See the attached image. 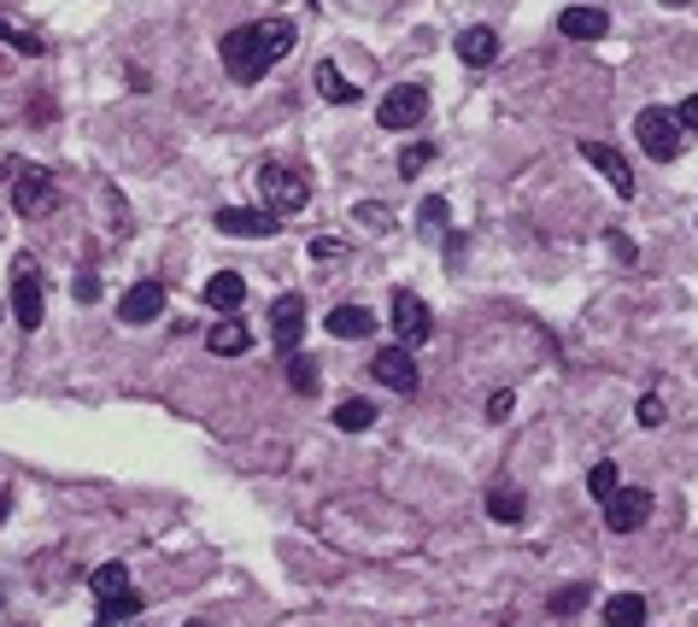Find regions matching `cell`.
Returning a JSON list of instances; mask_svg holds the SVG:
<instances>
[{"label":"cell","mask_w":698,"mask_h":627,"mask_svg":"<svg viewBox=\"0 0 698 627\" xmlns=\"http://www.w3.org/2000/svg\"><path fill=\"white\" fill-rule=\"evenodd\" d=\"M259 194H264V205H271L276 218H287V212H300V205L312 200V188H305L300 171H287V164H264V171H259Z\"/></svg>","instance_id":"7a4b0ae2"},{"label":"cell","mask_w":698,"mask_h":627,"mask_svg":"<svg viewBox=\"0 0 698 627\" xmlns=\"http://www.w3.org/2000/svg\"><path fill=\"white\" fill-rule=\"evenodd\" d=\"M12 36H18V30H12V24H7V18H0V41H12Z\"/></svg>","instance_id":"d590c367"},{"label":"cell","mask_w":698,"mask_h":627,"mask_svg":"<svg viewBox=\"0 0 698 627\" xmlns=\"http://www.w3.org/2000/svg\"><path fill=\"white\" fill-rule=\"evenodd\" d=\"M423 223L441 229V223H446V200H423Z\"/></svg>","instance_id":"e575fe53"},{"label":"cell","mask_w":698,"mask_h":627,"mask_svg":"<svg viewBox=\"0 0 698 627\" xmlns=\"http://www.w3.org/2000/svg\"><path fill=\"white\" fill-rule=\"evenodd\" d=\"M71 294H77L82 305H94V300H100V276H89V270H82V276L71 282Z\"/></svg>","instance_id":"1f68e13d"},{"label":"cell","mask_w":698,"mask_h":627,"mask_svg":"<svg viewBox=\"0 0 698 627\" xmlns=\"http://www.w3.org/2000/svg\"><path fill=\"white\" fill-rule=\"evenodd\" d=\"M605 627H646V598L640 593L605 598Z\"/></svg>","instance_id":"ac0fdd59"},{"label":"cell","mask_w":698,"mask_h":627,"mask_svg":"<svg viewBox=\"0 0 698 627\" xmlns=\"http://www.w3.org/2000/svg\"><path fill=\"white\" fill-rule=\"evenodd\" d=\"M669 7H681V0H669Z\"/></svg>","instance_id":"f35d334b"},{"label":"cell","mask_w":698,"mask_h":627,"mask_svg":"<svg viewBox=\"0 0 698 627\" xmlns=\"http://www.w3.org/2000/svg\"><path fill=\"white\" fill-rule=\"evenodd\" d=\"M487 416H493V423H505V416H510V393H493V400H487Z\"/></svg>","instance_id":"836d02e7"},{"label":"cell","mask_w":698,"mask_h":627,"mask_svg":"<svg viewBox=\"0 0 698 627\" xmlns=\"http://www.w3.org/2000/svg\"><path fill=\"white\" fill-rule=\"evenodd\" d=\"M294 18H264V24H241L223 36V71H230L235 82H259L264 71L276 65V59L294 53Z\"/></svg>","instance_id":"6da1fadb"},{"label":"cell","mask_w":698,"mask_h":627,"mask_svg":"<svg viewBox=\"0 0 698 627\" xmlns=\"http://www.w3.org/2000/svg\"><path fill=\"white\" fill-rule=\"evenodd\" d=\"M218 229L223 235H235V241H271L276 235V212H246V205H223L218 212Z\"/></svg>","instance_id":"9c48e42d"},{"label":"cell","mask_w":698,"mask_h":627,"mask_svg":"<svg viewBox=\"0 0 698 627\" xmlns=\"http://www.w3.org/2000/svg\"><path fill=\"white\" fill-rule=\"evenodd\" d=\"M300 334H305V300L300 294H282L271 305V341H276V352H294Z\"/></svg>","instance_id":"8fae6325"},{"label":"cell","mask_w":698,"mask_h":627,"mask_svg":"<svg viewBox=\"0 0 698 627\" xmlns=\"http://www.w3.org/2000/svg\"><path fill=\"white\" fill-rule=\"evenodd\" d=\"M317 94H328V100H335V107H353V100H358V89H353V82H346L335 65H328V59H323V65H317Z\"/></svg>","instance_id":"ffe728a7"},{"label":"cell","mask_w":698,"mask_h":627,"mask_svg":"<svg viewBox=\"0 0 698 627\" xmlns=\"http://www.w3.org/2000/svg\"><path fill=\"white\" fill-rule=\"evenodd\" d=\"M135 610H141V598H135L130 587L112 593V598H100V621H112V627H118V621H130Z\"/></svg>","instance_id":"cb8c5ba5"},{"label":"cell","mask_w":698,"mask_h":627,"mask_svg":"<svg viewBox=\"0 0 698 627\" xmlns=\"http://www.w3.org/2000/svg\"><path fill=\"white\" fill-rule=\"evenodd\" d=\"M353 218H358L364 229H376V235H387V229H394V212H387V205H370V200L358 205V212H353Z\"/></svg>","instance_id":"4316f807"},{"label":"cell","mask_w":698,"mask_h":627,"mask_svg":"<svg viewBox=\"0 0 698 627\" xmlns=\"http://www.w3.org/2000/svg\"><path fill=\"white\" fill-rule=\"evenodd\" d=\"M189 627H205V621H189Z\"/></svg>","instance_id":"74e56055"},{"label":"cell","mask_w":698,"mask_h":627,"mask_svg":"<svg viewBox=\"0 0 698 627\" xmlns=\"http://www.w3.org/2000/svg\"><path fill=\"white\" fill-rule=\"evenodd\" d=\"M394 328H399V346H423L428 334H435V317H428V305L411 294V287L394 294Z\"/></svg>","instance_id":"52a82bcc"},{"label":"cell","mask_w":698,"mask_h":627,"mask_svg":"<svg viewBox=\"0 0 698 627\" xmlns=\"http://www.w3.org/2000/svg\"><path fill=\"white\" fill-rule=\"evenodd\" d=\"M428 159H435V153H428L423 141H417V148H405V153H399V171H405V176H417V171H423Z\"/></svg>","instance_id":"f546056e"},{"label":"cell","mask_w":698,"mask_h":627,"mask_svg":"<svg viewBox=\"0 0 698 627\" xmlns=\"http://www.w3.org/2000/svg\"><path fill=\"white\" fill-rule=\"evenodd\" d=\"M487 516L493 522H523V493L517 487H493L487 493Z\"/></svg>","instance_id":"7402d4cb"},{"label":"cell","mask_w":698,"mask_h":627,"mask_svg":"<svg viewBox=\"0 0 698 627\" xmlns=\"http://www.w3.org/2000/svg\"><path fill=\"white\" fill-rule=\"evenodd\" d=\"M241 300H246V282L235 276V270H218V276L205 282V305L223 311V317H230V311H241Z\"/></svg>","instance_id":"9a60e30c"},{"label":"cell","mask_w":698,"mask_h":627,"mask_svg":"<svg viewBox=\"0 0 698 627\" xmlns=\"http://www.w3.org/2000/svg\"><path fill=\"white\" fill-rule=\"evenodd\" d=\"M458 59H464V65H493V59H499V36H493L487 24H476V30H464L458 36Z\"/></svg>","instance_id":"e0dca14e"},{"label":"cell","mask_w":698,"mask_h":627,"mask_svg":"<svg viewBox=\"0 0 698 627\" xmlns=\"http://www.w3.org/2000/svg\"><path fill=\"white\" fill-rule=\"evenodd\" d=\"M581 159H587L593 171H599V176H605L623 200H634V171H628V159L616 153V148H605V141H581Z\"/></svg>","instance_id":"30bf717a"},{"label":"cell","mask_w":698,"mask_h":627,"mask_svg":"<svg viewBox=\"0 0 698 627\" xmlns=\"http://www.w3.org/2000/svg\"><path fill=\"white\" fill-rule=\"evenodd\" d=\"M370 375H376L382 387H394V393H417V364H411V346H382L376 358H370Z\"/></svg>","instance_id":"ba28073f"},{"label":"cell","mask_w":698,"mask_h":627,"mask_svg":"<svg viewBox=\"0 0 698 627\" xmlns=\"http://www.w3.org/2000/svg\"><path fill=\"white\" fill-rule=\"evenodd\" d=\"M205 346H212L218 358H235V352H246V346H253V334H246V328L230 317V323H212V334H205Z\"/></svg>","instance_id":"d6986e66"},{"label":"cell","mask_w":698,"mask_h":627,"mask_svg":"<svg viewBox=\"0 0 698 627\" xmlns=\"http://www.w3.org/2000/svg\"><path fill=\"white\" fill-rule=\"evenodd\" d=\"M634 135H640V148L651 153V159H681V118L675 112H657V107H646L640 112V123H634Z\"/></svg>","instance_id":"277c9868"},{"label":"cell","mask_w":698,"mask_h":627,"mask_svg":"<svg viewBox=\"0 0 698 627\" xmlns=\"http://www.w3.org/2000/svg\"><path fill=\"white\" fill-rule=\"evenodd\" d=\"M634 416H640L646 428H657V423H664V400H657V393H646V400L634 405Z\"/></svg>","instance_id":"f1b7e54d"},{"label":"cell","mask_w":698,"mask_h":627,"mask_svg":"<svg viewBox=\"0 0 698 627\" xmlns=\"http://www.w3.org/2000/svg\"><path fill=\"white\" fill-rule=\"evenodd\" d=\"M89 587H94V598H112V593L130 587V569H123V563H100V569L89 575Z\"/></svg>","instance_id":"603a6c76"},{"label":"cell","mask_w":698,"mask_h":627,"mask_svg":"<svg viewBox=\"0 0 698 627\" xmlns=\"http://www.w3.org/2000/svg\"><path fill=\"white\" fill-rule=\"evenodd\" d=\"M7 510H12V498H7V493H0V522H7Z\"/></svg>","instance_id":"8d00e7d4"},{"label":"cell","mask_w":698,"mask_h":627,"mask_svg":"<svg viewBox=\"0 0 698 627\" xmlns=\"http://www.w3.org/2000/svg\"><path fill=\"white\" fill-rule=\"evenodd\" d=\"M558 30H564L569 41H599V36L610 30V18H605L599 7H564V12H558Z\"/></svg>","instance_id":"5bb4252c"},{"label":"cell","mask_w":698,"mask_h":627,"mask_svg":"<svg viewBox=\"0 0 698 627\" xmlns=\"http://www.w3.org/2000/svg\"><path fill=\"white\" fill-rule=\"evenodd\" d=\"M159 311H164V287H159V282H135V287H130V294H123V300H118V317H123V323H130V328H141V323H153V317H159Z\"/></svg>","instance_id":"7c38bea8"},{"label":"cell","mask_w":698,"mask_h":627,"mask_svg":"<svg viewBox=\"0 0 698 627\" xmlns=\"http://www.w3.org/2000/svg\"><path fill=\"white\" fill-rule=\"evenodd\" d=\"M675 118H681V130H692V135H698V94H687V100H681V112H675Z\"/></svg>","instance_id":"d6a6232c"},{"label":"cell","mask_w":698,"mask_h":627,"mask_svg":"<svg viewBox=\"0 0 698 627\" xmlns=\"http://www.w3.org/2000/svg\"><path fill=\"white\" fill-rule=\"evenodd\" d=\"M370 323H376V317H370L364 305H335V311L323 317V328L335 334V341H364V334H370Z\"/></svg>","instance_id":"2e32d148"},{"label":"cell","mask_w":698,"mask_h":627,"mask_svg":"<svg viewBox=\"0 0 698 627\" xmlns=\"http://www.w3.org/2000/svg\"><path fill=\"white\" fill-rule=\"evenodd\" d=\"M646 516H651V493H646V487H616V493L605 498V528H610V534H634Z\"/></svg>","instance_id":"8992f818"},{"label":"cell","mask_w":698,"mask_h":627,"mask_svg":"<svg viewBox=\"0 0 698 627\" xmlns=\"http://www.w3.org/2000/svg\"><path fill=\"white\" fill-rule=\"evenodd\" d=\"M370 423H376V405H370V400H341V405H335V428L364 434Z\"/></svg>","instance_id":"44dd1931"},{"label":"cell","mask_w":698,"mask_h":627,"mask_svg":"<svg viewBox=\"0 0 698 627\" xmlns=\"http://www.w3.org/2000/svg\"><path fill=\"white\" fill-rule=\"evenodd\" d=\"M41 311H48V300H41V282H36V259H18L12 264V317H18V328H41Z\"/></svg>","instance_id":"5b68a950"},{"label":"cell","mask_w":698,"mask_h":627,"mask_svg":"<svg viewBox=\"0 0 698 627\" xmlns=\"http://www.w3.org/2000/svg\"><path fill=\"white\" fill-rule=\"evenodd\" d=\"M616 487H623V475H616V464H610V457H605V464H593V469H587V493L599 498V505H605V498H610Z\"/></svg>","instance_id":"d4e9b609"},{"label":"cell","mask_w":698,"mask_h":627,"mask_svg":"<svg viewBox=\"0 0 698 627\" xmlns=\"http://www.w3.org/2000/svg\"><path fill=\"white\" fill-rule=\"evenodd\" d=\"M312 259H317V264H335V259H346V241H323V235H317V241H312Z\"/></svg>","instance_id":"4dcf8cb0"},{"label":"cell","mask_w":698,"mask_h":627,"mask_svg":"<svg viewBox=\"0 0 698 627\" xmlns=\"http://www.w3.org/2000/svg\"><path fill=\"white\" fill-rule=\"evenodd\" d=\"M12 205H18L24 218H36V212H53L59 194H53V182L41 176V171H30V176H18V182H12Z\"/></svg>","instance_id":"4fadbf2b"},{"label":"cell","mask_w":698,"mask_h":627,"mask_svg":"<svg viewBox=\"0 0 698 627\" xmlns=\"http://www.w3.org/2000/svg\"><path fill=\"white\" fill-rule=\"evenodd\" d=\"M287 382H294L300 393H317V370H312V358H300V352H287Z\"/></svg>","instance_id":"484cf974"},{"label":"cell","mask_w":698,"mask_h":627,"mask_svg":"<svg viewBox=\"0 0 698 627\" xmlns=\"http://www.w3.org/2000/svg\"><path fill=\"white\" fill-rule=\"evenodd\" d=\"M587 604V587H564L558 598H552V616H575Z\"/></svg>","instance_id":"83f0119b"},{"label":"cell","mask_w":698,"mask_h":627,"mask_svg":"<svg viewBox=\"0 0 698 627\" xmlns=\"http://www.w3.org/2000/svg\"><path fill=\"white\" fill-rule=\"evenodd\" d=\"M423 112H428V89H423V82H399V89L382 94L376 123H382V130H417Z\"/></svg>","instance_id":"3957f363"}]
</instances>
